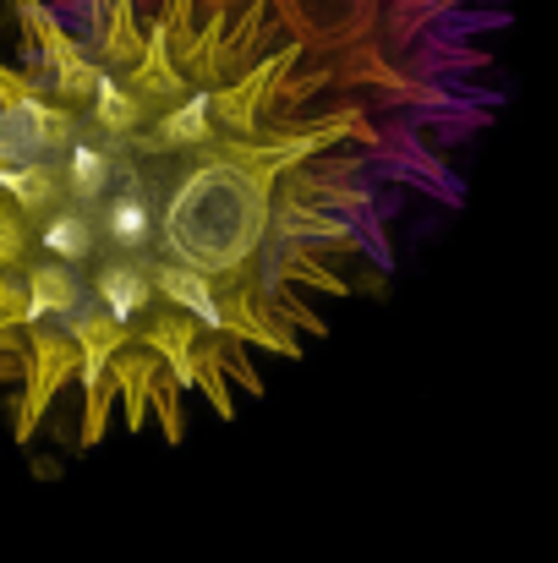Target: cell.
Wrapping results in <instances>:
<instances>
[{"instance_id":"1","label":"cell","mask_w":558,"mask_h":563,"mask_svg":"<svg viewBox=\"0 0 558 563\" xmlns=\"http://www.w3.org/2000/svg\"><path fill=\"white\" fill-rule=\"evenodd\" d=\"M504 0H11L0 416L17 449L230 421L460 213Z\"/></svg>"}]
</instances>
